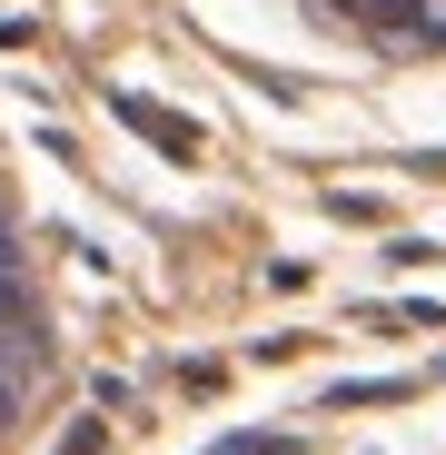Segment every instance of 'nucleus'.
Instances as JSON below:
<instances>
[{
    "instance_id": "nucleus-1",
    "label": "nucleus",
    "mask_w": 446,
    "mask_h": 455,
    "mask_svg": "<svg viewBox=\"0 0 446 455\" xmlns=\"http://www.w3.org/2000/svg\"><path fill=\"white\" fill-rule=\"evenodd\" d=\"M50 366H60V327H50V287H40L20 179L0 159V455L30 445V426L50 406Z\"/></svg>"
},
{
    "instance_id": "nucleus-2",
    "label": "nucleus",
    "mask_w": 446,
    "mask_h": 455,
    "mask_svg": "<svg viewBox=\"0 0 446 455\" xmlns=\"http://www.w3.org/2000/svg\"><path fill=\"white\" fill-rule=\"evenodd\" d=\"M318 30L377 50V60H446V0H288Z\"/></svg>"
}]
</instances>
